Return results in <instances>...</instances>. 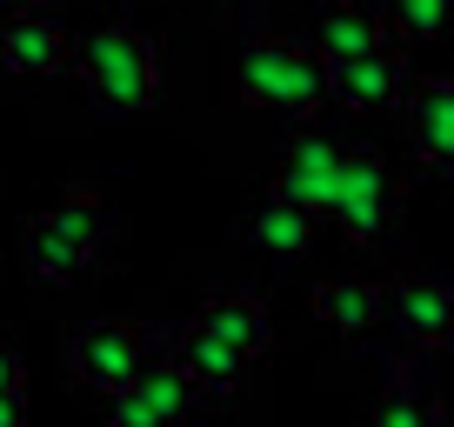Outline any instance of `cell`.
Returning <instances> with one entry per match:
<instances>
[{
  "label": "cell",
  "mask_w": 454,
  "mask_h": 427,
  "mask_svg": "<svg viewBox=\"0 0 454 427\" xmlns=\"http://www.w3.org/2000/svg\"><path fill=\"white\" fill-rule=\"evenodd\" d=\"M147 334L134 328V321H87V328H74L67 341V374L74 387H87V394H128L134 381H141L147 368Z\"/></svg>",
  "instance_id": "cell-4"
},
{
  "label": "cell",
  "mask_w": 454,
  "mask_h": 427,
  "mask_svg": "<svg viewBox=\"0 0 454 427\" xmlns=\"http://www.w3.org/2000/svg\"><path fill=\"white\" fill-rule=\"evenodd\" d=\"M401 120H408L414 160L434 167V174H454V74L414 81L408 100H401Z\"/></svg>",
  "instance_id": "cell-10"
},
{
  "label": "cell",
  "mask_w": 454,
  "mask_h": 427,
  "mask_svg": "<svg viewBox=\"0 0 454 427\" xmlns=\"http://www.w3.org/2000/svg\"><path fill=\"white\" fill-rule=\"evenodd\" d=\"M194 328L214 334L221 347H234L247 368L274 347V314H268V300L247 294V287H214V294L194 307Z\"/></svg>",
  "instance_id": "cell-8"
},
{
  "label": "cell",
  "mask_w": 454,
  "mask_h": 427,
  "mask_svg": "<svg viewBox=\"0 0 454 427\" xmlns=\"http://www.w3.org/2000/svg\"><path fill=\"white\" fill-rule=\"evenodd\" d=\"M381 27H387V41H395V47H408V41H441V34L454 27V7H448V0H427V7H387Z\"/></svg>",
  "instance_id": "cell-19"
},
{
  "label": "cell",
  "mask_w": 454,
  "mask_h": 427,
  "mask_svg": "<svg viewBox=\"0 0 454 427\" xmlns=\"http://www.w3.org/2000/svg\"><path fill=\"white\" fill-rule=\"evenodd\" d=\"M334 100H340V107H361V114H374V107H401V100H408V54L387 41V47H374V54L334 67Z\"/></svg>",
  "instance_id": "cell-12"
},
{
  "label": "cell",
  "mask_w": 454,
  "mask_h": 427,
  "mask_svg": "<svg viewBox=\"0 0 454 427\" xmlns=\"http://www.w3.org/2000/svg\"><path fill=\"white\" fill-rule=\"evenodd\" d=\"M0 394H27V361L14 341H0Z\"/></svg>",
  "instance_id": "cell-20"
},
{
  "label": "cell",
  "mask_w": 454,
  "mask_h": 427,
  "mask_svg": "<svg viewBox=\"0 0 454 427\" xmlns=\"http://www.w3.org/2000/svg\"><path fill=\"white\" fill-rule=\"evenodd\" d=\"M41 214L54 221L60 234H67V241H81V247H87V260H100V254L114 247V234H121V214H114V200L100 194L94 181H67Z\"/></svg>",
  "instance_id": "cell-13"
},
{
  "label": "cell",
  "mask_w": 454,
  "mask_h": 427,
  "mask_svg": "<svg viewBox=\"0 0 454 427\" xmlns=\"http://www.w3.org/2000/svg\"><path fill=\"white\" fill-rule=\"evenodd\" d=\"M168 361L181 368V381L194 387L200 400H234V394H241V381H247V361L234 354V347H221L214 334H200L194 321L168 341Z\"/></svg>",
  "instance_id": "cell-11"
},
{
  "label": "cell",
  "mask_w": 454,
  "mask_h": 427,
  "mask_svg": "<svg viewBox=\"0 0 454 427\" xmlns=\"http://www.w3.org/2000/svg\"><path fill=\"white\" fill-rule=\"evenodd\" d=\"M327 214H334V228L348 234L355 247H381L387 234H395L401 187H395V174H387V160L374 154V147H348V160H340V181H334V200H327Z\"/></svg>",
  "instance_id": "cell-3"
},
{
  "label": "cell",
  "mask_w": 454,
  "mask_h": 427,
  "mask_svg": "<svg viewBox=\"0 0 454 427\" xmlns=\"http://www.w3.org/2000/svg\"><path fill=\"white\" fill-rule=\"evenodd\" d=\"M441 347H448V354H454V328H448V341H441Z\"/></svg>",
  "instance_id": "cell-22"
},
{
  "label": "cell",
  "mask_w": 454,
  "mask_h": 427,
  "mask_svg": "<svg viewBox=\"0 0 454 427\" xmlns=\"http://www.w3.org/2000/svg\"><path fill=\"white\" fill-rule=\"evenodd\" d=\"M0 67L7 74H60L74 67V34L47 7H14L0 14Z\"/></svg>",
  "instance_id": "cell-7"
},
{
  "label": "cell",
  "mask_w": 454,
  "mask_h": 427,
  "mask_svg": "<svg viewBox=\"0 0 454 427\" xmlns=\"http://www.w3.org/2000/svg\"><path fill=\"white\" fill-rule=\"evenodd\" d=\"M0 427H27V394H0Z\"/></svg>",
  "instance_id": "cell-21"
},
{
  "label": "cell",
  "mask_w": 454,
  "mask_h": 427,
  "mask_svg": "<svg viewBox=\"0 0 454 427\" xmlns=\"http://www.w3.org/2000/svg\"><path fill=\"white\" fill-rule=\"evenodd\" d=\"M247 247H254V254H268V260H308V247H314V214H301V207H287V200L261 194V207L247 214Z\"/></svg>",
  "instance_id": "cell-16"
},
{
  "label": "cell",
  "mask_w": 454,
  "mask_h": 427,
  "mask_svg": "<svg viewBox=\"0 0 454 427\" xmlns=\"http://www.w3.org/2000/svg\"><path fill=\"white\" fill-rule=\"evenodd\" d=\"M20 268H27L34 287H74L94 260H87V247L67 241L47 214H27V228H20Z\"/></svg>",
  "instance_id": "cell-14"
},
{
  "label": "cell",
  "mask_w": 454,
  "mask_h": 427,
  "mask_svg": "<svg viewBox=\"0 0 454 427\" xmlns=\"http://www.w3.org/2000/svg\"><path fill=\"white\" fill-rule=\"evenodd\" d=\"M340 160H348V147H340L334 134H321V128H294V134L281 141V154H274L268 194L321 221V214H327V200H334Z\"/></svg>",
  "instance_id": "cell-5"
},
{
  "label": "cell",
  "mask_w": 454,
  "mask_h": 427,
  "mask_svg": "<svg viewBox=\"0 0 454 427\" xmlns=\"http://www.w3.org/2000/svg\"><path fill=\"white\" fill-rule=\"evenodd\" d=\"M368 427H448V408H441V394L427 387V374L414 368V361H401V368L387 374V387L374 394Z\"/></svg>",
  "instance_id": "cell-15"
},
{
  "label": "cell",
  "mask_w": 454,
  "mask_h": 427,
  "mask_svg": "<svg viewBox=\"0 0 454 427\" xmlns=\"http://www.w3.org/2000/svg\"><path fill=\"white\" fill-rule=\"evenodd\" d=\"M387 321H395V334L408 347H441L448 328H454V287L441 281V274L408 268L395 287H387Z\"/></svg>",
  "instance_id": "cell-9"
},
{
  "label": "cell",
  "mask_w": 454,
  "mask_h": 427,
  "mask_svg": "<svg viewBox=\"0 0 454 427\" xmlns=\"http://www.w3.org/2000/svg\"><path fill=\"white\" fill-rule=\"evenodd\" d=\"M234 94L254 107H281L308 128L334 100V67L321 60V47L308 41H281V34H247L234 47Z\"/></svg>",
  "instance_id": "cell-1"
},
{
  "label": "cell",
  "mask_w": 454,
  "mask_h": 427,
  "mask_svg": "<svg viewBox=\"0 0 454 427\" xmlns=\"http://www.w3.org/2000/svg\"><path fill=\"white\" fill-rule=\"evenodd\" d=\"M314 47H321L327 67H348V60L387 47V27H381L374 7H327V14L314 20Z\"/></svg>",
  "instance_id": "cell-18"
},
{
  "label": "cell",
  "mask_w": 454,
  "mask_h": 427,
  "mask_svg": "<svg viewBox=\"0 0 454 427\" xmlns=\"http://www.w3.org/2000/svg\"><path fill=\"white\" fill-rule=\"evenodd\" d=\"M194 400L200 394L181 381V368L160 354V361H147V368H141V381H134L128 394L107 400V427H187Z\"/></svg>",
  "instance_id": "cell-6"
},
{
  "label": "cell",
  "mask_w": 454,
  "mask_h": 427,
  "mask_svg": "<svg viewBox=\"0 0 454 427\" xmlns=\"http://www.w3.org/2000/svg\"><path fill=\"white\" fill-rule=\"evenodd\" d=\"M74 74L100 107L141 114L160 100V41L134 20H100L87 41H74Z\"/></svg>",
  "instance_id": "cell-2"
},
{
  "label": "cell",
  "mask_w": 454,
  "mask_h": 427,
  "mask_svg": "<svg viewBox=\"0 0 454 427\" xmlns=\"http://www.w3.org/2000/svg\"><path fill=\"white\" fill-rule=\"evenodd\" d=\"M314 314H321L334 334L361 341V334L381 321V294H374V281H361V274H327V281H314Z\"/></svg>",
  "instance_id": "cell-17"
}]
</instances>
